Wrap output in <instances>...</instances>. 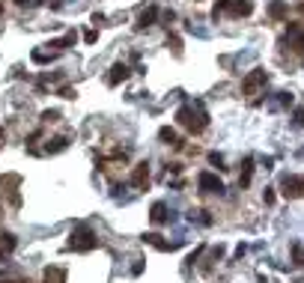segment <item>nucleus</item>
I'll return each mask as SVG.
<instances>
[{
    "instance_id": "obj_5",
    "label": "nucleus",
    "mask_w": 304,
    "mask_h": 283,
    "mask_svg": "<svg viewBox=\"0 0 304 283\" xmlns=\"http://www.w3.org/2000/svg\"><path fill=\"white\" fill-rule=\"evenodd\" d=\"M197 188L203 194H224V182L215 176V173H200L197 176Z\"/></svg>"
},
{
    "instance_id": "obj_15",
    "label": "nucleus",
    "mask_w": 304,
    "mask_h": 283,
    "mask_svg": "<svg viewBox=\"0 0 304 283\" xmlns=\"http://www.w3.org/2000/svg\"><path fill=\"white\" fill-rule=\"evenodd\" d=\"M60 95H63V98H75V90H72V87H60Z\"/></svg>"
},
{
    "instance_id": "obj_18",
    "label": "nucleus",
    "mask_w": 304,
    "mask_h": 283,
    "mask_svg": "<svg viewBox=\"0 0 304 283\" xmlns=\"http://www.w3.org/2000/svg\"><path fill=\"white\" fill-rule=\"evenodd\" d=\"M277 95H280V104H292V95L289 93H277Z\"/></svg>"
},
{
    "instance_id": "obj_21",
    "label": "nucleus",
    "mask_w": 304,
    "mask_h": 283,
    "mask_svg": "<svg viewBox=\"0 0 304 283\" xmlns=\"http://www.w3.org/2000/svg\"><path fill=\"white\" fill-rule=\"evenodd\" d=\"M295 126H304V110H298V114H295Z\"/></svg>"
},
{
    "instance_id": "obj_7",
    "label": "nucleus",
    "mask_w": 304,
    "mask_h": 283,
    "mask_svg": "<svg viewBox=\"0 0 304 283\" xmlns=\"http://www.w3.org/2000/svg\"><path fill=\"white\" fill-rule=\"evenodd\" d=\"M129 182L135 185V188H143L146 182H149V164L146 161H140L135 170H132V176H129Z\"/></svg>"
},
{
    "instance_id": "obj_2",
    "label": "nucleus",
    "mask_w": 304,
    "mask_h": 283,
    "mask_svg": "<svg viewBox=\"0 0 304 283\" xmlns=\"http://www.w3.org/2000/svg\"><path fill=\"white\" fill-rule=\"evenodd\" d=\"M176 120H179V126H185L188 131H203L206 123H209V117L206 114H194V107L191 104H185V107H179V114H176Z\"/></svg>"
},
{
    "instance_id": "obj_8",
    "label": "nucleus",
    "mask_w": 304,
    "mask_h": 283,
    "mask_svg": "<svg viewBox=\"0 0 304 283\" xmlns=\"http://www.w3.org/2000/svg\"><path fill=\"white\" fill-rule=\"evenodd\" d=\"M129 78V66H123V63H116L113 69H110V75H107V87H116L119 81H126Z\"/></svg>"
},
{
    "instance_id": "obj_4",
    "label": "nucleus",
    "mask_w": 304,
    "mask_h": 283,
    "mask_svg": "<svg viewBox=\"0 0 304 283\" xmlns=\"http://www.w3.org/2000/svg\"><path fill=\"white\" fill-rule=\"evenodd\" d=\"M266 81H269V75H266V69H254L245 81H241V90H245V95H254L260 87H266Z\"/></svg>"
},
{
    "instance_id": "obj_6",
    "label": "nucleus",
    "mask_w": 304,
    "mask_h": 283,
    "mask_svg": "<svg viewBox=\"0 0 304 283\" xmlns=\"http://www.w3.org/2000/svg\"><path fill=\"white\" fill-rule=\"evenodd\" d=\"M283 194L292 197V200L304 197V176H286L283 179Z\"/></svg>"
},
{
    "instance_id": "obj_11",
    "label": "nucleus",
    "mask_w": 304,
    "mask_h": 283,
    "mask_svg": "<svg viewBox=\"0 0 304 283\" xmlns=\"http://www.w3.org/2000/svg\"><path fill=\"white\" fill-rule=\"evenodd\" d=\"M149 218H152V223H164V220H167V206H164V203H155V206L149 209Z\"/></svg>"
},
{
    "instance_id": "obj_10",
    "label": "nucleus",
    "mask_w": 304,
    "mask_h": 283,
    "mask_svg": "<svg viewBox=\"0 0 304 283\" xmlns=\"http://www.w3.org/2000/svg\"><path fill=\"white\" fill-rule=\"evenodd\" d=\"M12 251H15V236L12 233H0V259L9 256Z\"/></svg>"
},
{
    "instance_id": "obj_20",
    "label": "nucleus",
    "mask_w": 304,
    "mask_h": 283,
    "mask_svg": "<svg viewBox=\"0 0 304 283\" xmlns=\"http://www.w3.org/2000/svg\"><path fill=\"white\" fill-rule=\"evenodd\" d=\"M295 48H298V51H301V54H304V30L298 33V42H295Z\"/></svg>"
},
{
    "instance_id": "obj_3",
    "label": "nucleus",
    "mask_w": 304,
    "mask_h": 283,
    "mask_svg": "<svg viewBox=\"0 0 304 283\" xmlns=\"http://www.w3.org/2000/svg\"><path fill=\"white\" fill-rule=\"evenodd\" d=\"M221 12H230V15H251V12H254V3H251V0H221V3L215 6L212 18L218 21Z\"/></svg>"
},
{
    "instance_id": "obj_9",
    "label": "nucleus",
    "mask_w": 304,
    "mask_h": 283,
    "mask_svg": "<svg viewBox=\"0 0 304 283\" xmlns=\"http://www.w3.org/2000/svg\"><path fill=\"white\" fill-rule=\"evenodd\" d=\"M42 280H45V283H66V271L57 268V265H51V268H45Z\"/></svg>"
},
{
    "instance_id": "obj_16",
    "label": "nucleus",
    "mask_w": 304,
    "mask_h": 283,
    "mask_svg": "<svg viewBox=\"0 0 304 283\" xmlns=\"http://www.w3.org/2000/svg\"><path fill=\"white\" fill-rule=\"evenodd\" d=\"M263 200H266V206H271V203H274V194H271V188H266V194H263Z\"/></svg>"
},
{
    "instance_id": "obj_1",
    "label": "nucleus",
    "mask_w": 304,
    "mask_h": 283,
    "mask_svg": "<svg viewBox=\"0 0 304 283\" xmlns=\"http://www.w3.org/2000/svg\"><path fill=\"white\" fill-rule=\"evenodd\" d=\"M96 245H99L96 233H93L87 223H75V230H72V236H69V248H72V251H93Z\"/></svg>"
},
{
    "instance_id": "obj_17",
    "label": "nucleus",
    "mask_w": 304,
    "mask_h": 283,
    "mask_svg": "<svg viewBox=\"0 0 304 283\" xmlns=\"http://www.w3.org/2000/svg\"><path fill=\"white\" fill-rule=\"evenodd\" d=\"M84 39H87V42H96V39H99V33H96V30H87V33H84Z\"/></svg>"
},
{
    "instance_id": "obj_13",
    "label": "nucleus",
    "mask_w": 304,
    "mask_h": 283,
    "mask_svg": "<svg viewBox=\"0 0 304 283\" xmlns=\"http://www.w3.org/2000/svg\"><path fill=\"white\" fill-rule=\"evenodd\" d=\"M269 12H271V18H277V21H280V18L286 15V3H280V0H274V3H271V6H269Z\"/></svg>"
},
{
    "instance_id": "obj_19",
    "label": "nucleus",
    "mask_w": 304,
    "mask_h": 283,
    "mask_svg": "<svg viewBox=\"0 0 304 283\" xmlns=\"http://www.w3.org/2000/svg\"><path fill=\"white\" fill-rule=\"evenodd\" d=\"M209 161H212V164H218V167H221V164H224V158L218 155V152H212V155H209Z\"/></svg>"
},
{
    "instance_id": "obj_12",
    "label": "nucleus",
    "mask_w": 304,
    "mask_h": 283,
    "mask_svg": "<svg viewBox=\"0 0 304 283\" xmlns=\"http://www.w3.org/2000/svg\"><path fill=\"white\" fill-rule=\"evenodd\" d=\"M155 15H158V9H155V6H149V9H146V12L140 15V21H137V30H143V27H152Z\"/></svg>"
},
{
    "instance_id": "obj_14",
    "label": "nucleus",
    "mask_w": 304,
    "mask_h": 283,
    "mask_svg": "<svg viewBox=\"0 0 304 283\" xmlns=\"http://www.w3.org/2000/svg\"><path fill=\"white\" fill-rule=\"evenodd\" d=\"M158 137H161L164 143H170V146H179V140H176V131H173V128H161V131H158Z\"/></svg>"
}]
</instances>
